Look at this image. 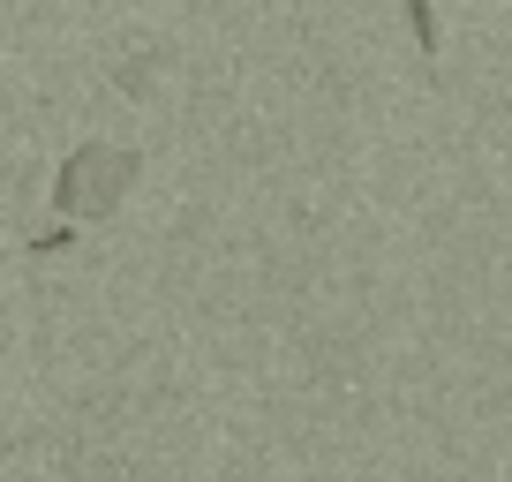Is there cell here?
<instances>
[{
  "label": "cell",
  "mask_w": 512,
  "mask_h": 482,
  "mask_svg": "<svg viewBox=\"0 0 512 482\" xmlns=\"http://www.w3.org/2000/svg\"><path fill=\"white\" fill-rule=\"evenodd\" d=\"M144 174V159L121 144H83L61 159V181H53V211H61V226L76 219H106L113 204L128 196V181Z\"/></svg>",
  "instance_id": "6da1fadb"
},
{
  "label": "cell",
  "mask_w": 512,
  "mask_h": 482,
  "mask_svg": "<svg viewBox=\"0 0 512 482\" xmlns=\"http://www.w3.org/2000/svg\"><path fill=\"white\" fill-rule=\"evenodd\" d=\"M407 23H415L422 53H437V16H430V0H407Z\"/></svg>",
  "instance_id": "7a4b0ae2"
}]
</instances>
